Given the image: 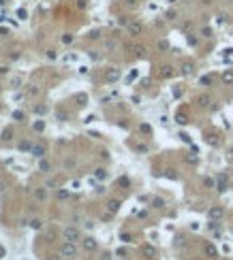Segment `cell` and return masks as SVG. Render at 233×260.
<instances>
[{
    "instance_id": "6da1fadb",
    "label": "cell",
    "mask_w": 233,
    "mask_h": 260,
    "mask_svg": "<svg viewBox=\"0 0 233 260\" xmlns=\"http://www.w3.org/2000/svg\"><path fill=\"white\" fill-rule=\"evenodd\" d=\"M60 252H62V256H64V258H73V256H77V247H75L71 241H69V243H64Z\"/></svg>"
},
{
    "instance_id": "7a4b0ae2",
    "label": "cell",
    "mask_w": 233,
    "mask_h": 260,
    "mask_svg": "<svg viewBox=\"0 0 233 260\" xmlns=\"http://www.w3.org/2000/svg\"><path fill=\"white\" fill-rule=\"evenodd\" d=\"M79 230L77 228H66V230H64V239H66V241H71V243H75V241H77L79 239Z\"/></svg>"
},
{
    "instance_id": "3957f363",
    "label": "cell",
    "mask_w": 233,
    "mask_h": 260,
    "mask_svg": "<svg viewBox=\"0 0 233 260\" xmlns=\"http://www.w3.org/2000/svg\"><path fill=\"white\" fill-rule=\"evenodd\" d=\"M84 247H86V250H96V241L94 239H92V237H88V239H84Z\"/></svg>"
},
{
    "instance_id": "277c9868",
    "label": "cell",
    "mask_w": 233,
    "mask_h": 260,
    "mask_svg": "<svg viewBox=\"0 0 233 260\" xmlns=\"http://www.w3.org/2000/svg\"><path fill=\"white\" fill-rule=\"evenodd\" d=\"M210 218H212V220H218V218H223V209H220V207H214V209H210Z\"/></svg>"
},
{
    "instance_id": "5b68a950",
    "label": "cell",
    "mask_w": 233,
    "mask_h": 260,
    "mask_svg": "<svg viewBox=\"0 0 233 260\" xmlns=\"http://www.w3.org/2000/svg\"><path fill=\"white\" fill-rule=\"evenodd\" d=\"M143 254H145V256H150V258H152L154 254H156V250H154V247H150V245H145V247H143Z\"/></svg>"
},
{
    "instance_id": "8992f818",
    "label": "cell",
    "mask_w": 233,
    "mask_h": 260,
    "mask_svg": "<svg viewBox=\"0 0 233 260\" xmlns=\"http://www.w3.org/2000/svg\"><path fill=\"white\" fill-rule=\"evenodd\" d=\"M205 254L214 258V256H216V247H214V245H205Z\"/></svg>"
},
{
    "instance_id": "52a82bcc",
    "label": "cell",
    "mask_w": 233,
    "mask_h": 260,
    "mask_svg": "<svg viewBox=\"0 0 233 260\" xmlns=\"http://www.w3.org/2000/svg\"><path fill=\"white\" fill-rule=\"evenodd\" d=\"M118 75H120L118 70H109V73H107V79H109V81H116V79H118Z\"/></svg>"
},
{
    "instance_id": "ba28073f",
    "label": "cell",
    "mask_w": 233,
    "mask_h": 260,
    "mask_svg": "<svg viewBox=\"0 0 233 260\" xmlns=\"http://www.w3.org/2000/svg\"><path fill=\"white\" fill-rule=\"evenodd\" d=\"M32 154H34V156H43V154H45V147H43V145H39V147L32 149Z\"/></svg>"
},
{
    "instance_id": "9c48e42d",
    "label": "cell",
    "mask_w": 233,
    "mask_h": 260,
    "mask_svg": "<svg viewBox=\"0 0 233 260\" xmlns=\"http://www.w3.org/2000/svg\"><path fill=\"white\" fill-rule=\"evenodd\" d=\"M118 207H120L118 200H111V203H109V211H118Z\"/></svg>"
},
{
    "instance_id": "30bf717a",
    "label": "cell",
    "mask_w": 233,
    "mask_h": 260,
    "mask_svg": "<svg viewBox=\"0 0 233 260\" xmlns=\"http://www.w3.org/2000/svg\"><path fill=\"white\" fill-rule=\"evenodd\" d=\"M36 198H39V200H45V190H41V188H39V190H36Z\"/></svg>"
},
{
    "instance_id": "8fae6325",
    "label": "cell",
    "mask_w": 233,
    "mask_h": 260,
    "mask_svg": "<svg viewBox=\"0 0 233 260\" xmlns=\"http://www.w3.org/2000/svg\"><path fill=\"white\" fill-rule=\"evenodd\" d=\"M32 228H41V220H32Z\"/></svg>"
},
{
    "instance_id": "7c38bea8",
    "label": "cell",
    "mask_w": 233,
    "mask_h": 260,
    "mask_svg": "<svg viewBox=\"0 0 233 260\" xmlns=\"http://www.w3.org/2000/svg\"><path fill=\"white\" fill-rule=\"evenodd\" d=\"M11 134H13L11 130H4V132H2V139H11Z\"/></svg>"
},
{
    "instance_id": "4fadbf2b",
    "label": "cell",
    "mask_w": 233,
    "mask_h": 260,
    "mask_svg": "<svg viewBox=\"0 0 233 260\" xmlns=\"http://www.w3.org/2000/svg\"><path fill=\"white\" fill-rule=\"evenodd\" d=\"M96 177H101V179H103V177H107V173L103 171V169H99V173H96Z\"/></svg>"
},
{
    "instance_id": "5bb4252c",
    "label": "cell",
    "mask_w": 233,
    "mask_h": 260,
    "mask_svg": "<svg viewBox=\"0 0 233 260\" xmlns=\"http://www.w3.org/2000/svg\"><path fill=\"white\" fill-rule=\"evenodd\" d=\"M223 79L227 81V83H229V81H233V75H231V73H227V75H225V77H223Z\"/></svg>"
},
{
    "instance_id": "9a60e30c",
    "label": "cell",
    "mask_w": 233,
    "mask_h": 260,
    "mask_svg": "<svg viewBox=\"0 0 233 260\" xmlns=\"http://www.w3.org/2000/svg\"><path fill=\"white\" fill-rule=\"evenodd\" d=\"M154 207H162V200L160 198H154Z\"/></svg>"
},
{
    "instance_id": "2e32d148",
    "label": "cell",
    "mask_w": 233,
    "mask_h": 260,
    "mask_svg": "<svg viewBox=\"0 0 233 260\" xmlns=\"http://www.w3.org/2000/svg\"><path fill=\"white\" fill-rule=\"evenodd\" d=\"M58 196H60V198H66V196H69V192H64V190H60V192H58Z\"/></svg>"
},
{
    "instance_id": "e0dca14e",
    "label": "cell",
    "mask_w": 233,
    "mask_h": 260,
    "mask_svg": "<svg viewBox=\"0 0 233 260\" xmlns=\"http://www.w3.org/2000/svg\"><path fill=\"white\" fill-rule=\"evenodd\" d=\"M4 254H7V252H4V247H0V258H4Z\"/></svg>"
},
{
    "instance_id": "ac0fdd59",
    "label": "cell",
    "mask_w": 233,
    "mask_h": 260,
    "mask_svg": "<svg viewBox=\"0 0 233 260\" xmlns=\"http://www.w3.org/2000/svg\"><path fill=\"white\" fill-rule=\"evenodd\" d=\"M231 154H233V149H231Z\"/></svg>"
}]
</instances>
